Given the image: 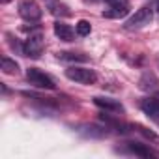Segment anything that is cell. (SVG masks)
Instances as JSON below:
<instances>
[{
    "label": "cell",
    "mask_w": 159,
    "mask_h": 159,
    "mask_svg": "<svg viewBox=\"0 0 159 159\" xmlns=\"http://www.w3.org/2000/svg\"><path fill=\"white\" fill-rule=\"evenodd\" d=\"M66 77L79 84H94L98 81L96 71L88 69V67H69V69H66Z\"/></svg>",
    "instance_id": "6da1fadb"
},
{
    "label": "cell",
    "mask_w": 159,
    "mask_h": 159,
    "mask_svg": "<svg viewBox=\"0 0 159 159\" xmlns=\"http://www.w3.org/2000/svg\"><path fill=\"white\" fill-rule=\"evenodd\" d=\"M26 79H28V83L32 86H36V88H47V90L54 88V81L47 73H43L41 69H38V67H30L26 71Z\"/></svg>",
    "instance_id": "7a4b0ae2"
},
{
    "label": "cell",
    "mask_w": 159,
    "mask_h": 159,
    "mask_svg": "<svg viewBox=\"0 0 159 159\" xmlns=\"http://www.w3.org/2000/svg\"><path fill=\"white\" fill-rule=\"evenodd\" d=\"M152 17H153V10L148 8V6H142L140 10L135 11V15L129 17V21L125 23V28H129V30L142 28V26H146V25L152 23Z\"/></svg>",
    "instance_id": "3957f363"
},
{
    "label": "cell",
    "mask_w": 159,
    "mask_h": 159,
    "mask_svg": "<svg viewBox=\"0 0 159 159\" xmlns=\"http://www.w3.org/2000/svg\"><path fill=\"white\" fill-rule=\"evenodd\" d=\"M43 49H45V41H43L41 34L28 36L23 43V52H25V56H30V58H39Z\"/></svg>",
    "instance_id": "277c9868"
},
{
    "label": "cell",
    "mask_w": 159,
    "mask_h": 159,
    "mask_svg": "<svg viewBox=\"0 0 159 159\" xmlns=\"http://www.w3.org/2000/svg\"><path fill=\"white\" fill-rule=\"evenodd\" d=\"M129 13V2L127 0H111L109 8L103 11V17L107 19H122Z\"/></svg>",
    "instance_id": "5b68a950"
},
{
    "label": "cell",
    "mask_w": 159,
    "mask_h": 159,
    "mask_svg": "<svg viewBox=\"0 0 159 159\" xmlns=\"http://www.w3.org/2000/svg\"><path fill=\"white\" fill-rule=\"evenodd\" d=\"M19 15L26 21H38L41 17V8L36 0H21L19 2Z\"/></svg>",
    "instance_id": "8992f818"
},
{
    "label": "cell",
    "mask_w": 159,
    "mask_h": 159,
    "mask_svg": "<svg viewBox=\"0 0 159 159\" xmlns=\"http://www.w3.org/2000/svg\"><path fill=\"white\" fill-rule=\"evenodd\" d=\"M140 109H142L144 114H148L150 118L159 120V98H157V99H152V98L142 99V101H140Z\"/></svg>",
    "instance_id": "52a82bcc"
},
{
    "label": "cell",
    "mask_w": 159,
    "mask_h": 159,
    "mask_svg": "<svg viewBox=\"0 0 159 159\" xmlns=\"http://www.w3.org/2000/svg\"><path fill=\"white\" fill-rule=\"evenodd\" d=\"M54 34H56V38L58 39H62V41H73L75 39V32H73V28L69 26V25H66V23H54Z\"/></svg>",
    "instance_id": "ba28073f"
},
{
    "label": "cell",
    "mask_w": 159,
    "mask_h": 159,
    "mask_svg": "<svg viewBox=\"0 0 159 159\" xmlns=\"http://www.w3.org/2000/svg\"><path fill=\"white\" fill-rule=\"evenodd\" d=\"M94 103L98 107L105 109V111H112V112H122L124 111L122 103L116 101V99H112V98H94Z\"/></svg>",
    "instance_id": "9c48e42d"
},
{
    "label": "cell",
    "mask_w": 159,
    "mask_h": 159,
    "mask_svg": "<svg viewBox=\"0 0 159 159\" xmlns=\"http://www.w3.org/2000/svg\"><path fill=\"white\" fill-rule=\"evenodd\" d=\"M157 86H159V81L155 79V75H153V73H150V71H146V73L139 79V88H140V90H144V92L157 90Z\"/></svg>",
    "instance_id": "30bf717a"
},
{
    "label": "cell",
    "mask_w": 159,
    "mask_h": 159,
    "mask_svg": "<svg viewBox=\"0 0 159 159\" xmlns=\"http://www.w3.org/2000/svg\"><path fill=\"white\" fill-rule=\"evenodd\" d=\"M0 67H2V71H4L6 75H15V73L19 71V64H17L15 60L8 58V56H4L2 60H0Z\"/></svg>",
    "instance_id": "8fae6325"
},
{
    "label": "cell",
    "mask_w": 159,
    "mask_h": 159,
    "mask_svg": "<svg viewBox=\"0 0 159 159\" xmlns=\"http://www.w3.org/2000/svg\"><path fill=\"white\" fill-rule=\"evenodd\" d=\"M127 148H129V152H131V153H135V155H140V157H150V155H153V152H152L148 146H144V144L129 142V144H127Z\"/></svg>",
    "instance_id": "7c38bea8"
},
{
    "label": "cell",
    "mask_w": 159,
    "mask_h": 159,
    "mask_svg": "<svg viewBox=\"0 0 159 159\" xmlns=\"http://www.w3.org/2000/svg\"><path fill=\"white\" fill-rule=\"evenodd\" d=\"M58 58H60V60H66V62H86V60H88V56H84V54H79V52H67V51L58 52Z\"/></svg>",
    "instance_id": "4fadbf2b"
},
{
    "label": "cell",
    "mask_w": 159,
    "mask_h": 159,
    "mask_svg": "<svg viewBox=\"0 0 159 159\" xmlns=\"http://www.w3.org/2000/svg\"><path fill=\"white\" fill-rule=\"evenodd\" d=\"M75 30H77V34L79 36H90V32H92V25L88 23V21H84V19H81L77 25H75Z\"/></svg>",
    "instance_id": "5bb4252c"
},
{
    "label": "cell",
    "mask_w": 159,
    "mask_h": 159,
    "mask_svg": "<svg viewBox=\"0 0 159 159\" xmlns=\"http://www.w3.org/2000/svg\"><path fill=\"white\" fill-rule=\"evenodd\" d=\"M49 8H51V11L54 13V15H69V11H64L66 10V6H62V4H56V2H51L49 4Z\"/></svg>",
    "instance_id": "9a60e30c"
},
{
    "label": "cell",
    "mask_w": 159,
    "mask_h": 159,
    "mask_svg": "<svg viewBox=\"0 0 159 159\" xmlns=\"http://www.w3.org/2000/svg\"><path fill=\"white\" fill-rule=\"evenodd\" d=\"M0 2H2V4H10V2H11V0H0Z\"/></svg>",
    "instance_id": "2e32d148"
},
{
    "label": "cell",
    "mask_w": 159,
    "mask_h": 159,
    "mask_svg": "<svg viewBox=\"0 0 159 159\" xmlns=\"http://www.w3.org/2000/svg\"><path fill=\"white\" fill-rule=\"evenodd\" d=\"M155 10H157V13H159V0L155 2Z\"/></svg>",
    "instance_id": "e0dca14e"
},
{
    "label": "cell",
    "mask_w": 159,
    "mask_h": 159,
    "mask_svg": "<svg viewBox=\"0 0 159 159\" xmlns=\"http://www.w3.org/2000/svg\"><path fill=\"white\" fill-rule=\"evenodd\" d=\"M157 66H159V58H157Z\"/></svg>",
    "instance_id": "ac0fdd59"
},
{
    "label": "cell",
    "mask_w": 159,
    "mask_h": 159,
    "mask_svg": "<svg viewBox=\"0 0 159 159\" xmlns=\"http://www.w3.org/2000/svg\"><path fill=\"white\" fill-rule=\"evenodd\" d=\"M109 2H111V0H109Z\"/></svg>",
    "instance_id": "d6986e66"
}]
</instances>
